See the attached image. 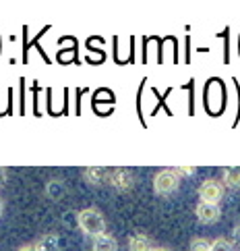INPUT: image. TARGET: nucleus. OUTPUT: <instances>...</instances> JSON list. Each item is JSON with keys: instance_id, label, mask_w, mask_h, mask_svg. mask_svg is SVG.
<instances>
[{"instance_id": "nucleus-1", "label": "nucleus", "mask_w": 240, "mask_h": 251, "mask_svg": "<svg viewBox=\"0 0 240 251\" xmlns=\"http://www.w3.org/2000/svg\"><path fill=\"white\" fill-rule=\"evenodd\" d=\"M77 222L87 237H100L106 232V220L102 216V212L97 208H83L77 214Z\"/></svg>"}, {"instance_id": "nucleus-2", "label": "nucleus", "mask_w": 240, "mask_h": 251, "mask_svg": "<svg viewBox=\"0 0 240 251\" xmlns=\"http://www.w3.org/2000/svg\"><path fill=\"white\" fill-rule=\"evenodd\" d=\"M180 187V176L174 168H164L153 176V191L157 195H170Z\"/></svg>"}, {"instance_id": "nucleus-3", "label": "nucleus", "mask_w": 240, "mask_h": 251, "mask_svg": "<svg viewBox=\"0 0 240 251\" xmlns=\"http://www.w3.org/2000/svg\"><path fill=\"white\" fill-rule=\"evenodd\" d=\"M199 197L203 203H218L221 201L224 197V183H219L218 178H207L203 181L201 187H199Z\"/></svg>"}, {"instance_id": "nucleus-4", "label": "nucleus", "mask_w": 240, "mask_h": 251, "mask_svg": "<svg viewBox=\"0 0 240 251\" xmlns=\"http://www.w3.org/2000/svg\"><path fill=\"white\" fill-rule=\"evenodd\" d=\"M108 183L114 187V189H118V191H131L132 189V185H135V178H132L131 175V170L127 168H114L112 173L108 175Z\"/></svg>"}, {"instance_id": "nucleus-5", "label": "nucleus", "mask_w": 240, "mask_h": 251, "mask_svg": "<svg viewBox=\"0 0 240 251\" xmlns=\"http://www.w3.org/2000/svg\"><path fill=\"white\" fill-rule=\"evenodd\" d=\"M195 214H197V220L201 224H216L221 216V210L218 203H203L199 201V205L195 208Z\"/></svg>"}, {"instance_id": "nucleus-6", "label": "nucleus", "mask_w": 240, "mask_h": 251, "mask_svg": "<svg viewBox=\"0 0 240 251\" xmlns=\"http://www.w3.org/2000/svg\"><path fill=\"white\" fill-rule=\"evenodd\" d=\"M91 247H93V251H118V241L112 235H108V232H104V235L93 239Z\"/></svg>"}, {"instance_id": "nucleus-7", "label": "nucleus", "mask_w": 240, "mask_h": 251, "mask_svg": "<svg viewBox=\"0 0 240 251\" xmlns=\"http://www.w3.org/2000/svg\"><path fill=\"white\" fill-rule=\"evenodd\" d=\"M108 170L102 168V166H89V168H85L83 170V176H85V181L89 183V185H100L104 183L106 178H108Z\"/></svg>"}, {"instance_id": "nucleus-8", "label": "nucleus", "mask_w": 240, "mask_h": 251, "mask_svg": "<svg viewBox=\"0 0 240 251\" xmlns=\"http://www.w3.org/2000/svg\"><path fill=\"white\" fill-rule=\"evenodd\" d=\"M151 249H153V243H151L147 235L137 232V235L129 237V251H151Z\"/></svg>"}, {"instance_id": "nucleus-9", "label": "nucleus", "mask_w": 240, "mask_h": 251, "mask_svg": "<svg viewBox=\"0 0 240 251\" xmlns=\"http://www.w3.org/2000/svg\"><path fill=\"white\" fill-rule=\"evenodd\" d=\"M224 187L228 189H240V166H228L224 168Z\"/></svg>"}, {"instance_id": "nucleus-10", "label": "nucleus", "mask_w": 240, "mask_h": 251, "mask_svg": "<svg viewBox=\"0 0 240 251\" xmlns=\"http://www.w3.org/2000/svg\"><path fill=\"white\" fill-rule=\"evenodd\" d=\"M35 247H38V251H58V237L52 235V232H46L38 239Z\"/></svg>"}, {"instance_id": "nucleus-11", "label": "nucleus", "mask_w": 240, "mask_h": 251, "mask_svg": "<svg viewBox=\"0 0 240 251\" xmlns=\"http://www.w3.org/2000/svg\"><path fill=\"white\" fill-rule=\"evenodd\" d=\"M211 251H234V241L218 237L216 241H211Z\"/></svg>"}, {"instance_id": "nucleus-12", "label": "nucleus", "mask_w": 240, "mask_h": 251, "mask_svg": "<svg viewBox=\"0 0 240 251\" xmlns=\"http://www.w3.org/2000/svg\"><path fill=\"white\" fill-rule=\"evenodd\" d=\"M189 251H211V241L205 237H195L189 245Z\"/></svg>"}, {"instance_id": "nucleus-13", "label": "nucleus", "mask_w": 240, "mask_h": 251, "mask_svg": "<svg viewBox=\"0 0 240 251\" xmlns=\"http://www.w3.org/2000/svg\"><path fill=\"white\" fill-rule=\"evenodd\" d=\"M46 193L52 197V200H60L62 193H65V187H62V183H58V181H50L46 187Z\"/></svg>"}, {"instance_id": "nucleus-14", "label": "nucleus", "mask_w": 240, "mask_h": 251, "mask_svg": "<svg viewBox=\"0 0 240 251\" xmlns=\"http://www.w3.org/2000/svg\"><path fill=\"white\" fill-rule=\"evenodd\" d=\"M174 170H176V175H178V176H193L195 173H197V168H195V166H178Z\"/></svg>"}, {"instance_id": "nucleus-15", "label": "nucleus", "mask_w": 240, "mask_h": 251, "mask_svg": "<svg viewBox=\"0 0 240 251\" xmlns=\"http://www.w3.org/2000/svg\"><path fill=\"white\" fill-rule=\"evenodd\" d=\"M232 241H234V245L240 247V224H236L234 230H232Z\"/></svg>"}, {"instance_id": "nucleus-16", "label": "nucleus", "mask_w": 240, "mask_h": 251, "mask_svg": "<svg viewBox=\"0 0 240 251\" xmlns=\"http://www.w3.org/2000/svg\"><path fill=\"white\" fill-rule=\"evenodd\" d=\"M19 251H38V247L35 245H23V247H19Z\"/></svg>"}, {"instance_id": "nucleus-17", "label": "nucleus", "mask_w": 240, "mask_h": 251, "mask_svg": "<svg viewBox=\"0 0 240 251\" xmlns=\"http://www.w3.org/2000/svg\"><path fill=\"white\" fill-rule=\"evenodd\" d=\"M151 251H170V249H168V247H153Z\"/></svg>"}, {"instance_id": "nucleus-18", "label": "nucleus", "mask_w": 240, "mask_h": 251, "mask_svg": "<svg viewBox=\"0 0 240 251\" xmlns=\"http://www.w3.org/2000/svg\"><path fill=\"white\" fill-rule=\"evenodd\" d=\"M2 212H4V201L0 200V216H2Z\"/></svg>"}]
</instances>
